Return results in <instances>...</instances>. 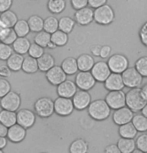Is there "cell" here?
Returning a JSON list of instances; mask_svg holds the SVG:
<instances>
[{
	"mask_svg": "<svg viewBox=\"0 0 147 153\" xmlns=\"http://www.w3.org/2000/svg\"><path fill=\"white\" fill-rule=\"evenodd\" d=\"M111 108L109 107L105 99H97L91 102L88 107V114L92 119L102 121L107 119L110 115Z\"/></svg>",
	"mask_w": 147,
	"mask_h": 153,
	"instance_id": "obj_1",
	"label": "cell"
},
{
	"mask_svg": "<svg viewBox=\"0 0 147 153\" xmlns=\"http://www.w3.org/2000/svg\"><path fill=\"white\" fill-rule=\"evenodd\" d=\"M141 114H143L144 116L147 118V104L144 106V108L142 109V110H141Z\"/></svg>",
	"mask_w": 147,
	"mask_h": 153,
	"instance_id": "obj_56",
	"label": "cell"
},
{
	"mask_svg": "<svg viewBox=\"0 0 147 153\" xmlns=\"http://www.w3.org/2000/svg\"><path fill=\"white\" fill-rule=\"evenodd\" d=\"M41 153H45V152H41Z\"/></svg>",
	"mask_w": 147,
	"mask_h": 153,
	"instance_id": "obj_61",
	"label": "cell"
},
{
	"mask_svg": "<svg viewBox=\"0 0 147 153\" xmlns=\"http://www.w3.org/2000/svg\"><path fill=\"white\" fill-rule=\"evenodd\" d=\"M0 22L3 24L5 28H14L16 23L18 22L17 15L13 11L8 10L0 14Z\"/></svg>",
	"mask_w": 147,
	"mask_h": 153,
	"instance_id": "obj_22",
	"label": "cell"
},
{
	"mask_svg": "<svg viewBox=\"0 0 147 153\" xmlns=\"http://www.w3.org/2000/svg\"><path fill=\"white\" fill-rule=\"evenodd\" d=\"M101 48H102V45L95 44V45H93V46H92V47L90 48V51H91V53L93 54L94 56H100V52H101Z\"/></svg>",
	"mask_w": 147,
	"mask_h": 153,
	"instance_id": "obj_52",
	"label": "cell"
},
{
	"mask_svg": "<svg viewBox=\"0 0 147 153\" xmlns=\"http://www.w3.org/2000/svg\"><path fill=\"white\" fill-rule=\"evenodd\" d=\"M11 91V85L7 79L0 78V98H3Z\"/></svg>",
	"mask_w": 147,
	"mask_h": 153,
	"instance_id": "obj_43",
	"label": "cell"
},
{
	"mask_svg": "<svg viewBox=\"0 0 147 153\" xmlns=\"http://www.w3.org/2000/svg\"><path fill=\"white\" fill-rule=\"evenodd\" d=\"M135 68L143 77H147V56L138 58L135 62Z\"/></svg>",
	"mask_w": 147,
	"mask_h": 153,
	"instance_id": "obj_41",
	"label": "cell"
},
{
	"mask_svg": "<svg viewBox=\"0 0 147 153\" xmlns=\"http://www.w3.org/2000/svg\"><path fill=\"white\" fill-rule=\"evenodd\" d=\"M132 153H145V152H143V151H141V150H139V149H135L133 152Z\"/></svg>",
	"mask_w": 147,
	"mask_h": 153,
	"instance_id": "obj_59",
	"label": "cell"
},
{
	"mask_svg": "<svg viewBox=\"0 0 147 153\" xmlns=\"http://www.w3.org/2000/svg\"><path fill=\"white\" fill-rule=\"evenodd\" d=\"M75 26V20L71 17L64 16L59 19V30L63 31L65 33H70Z\"/></svg>",
	"mask_w": 147,
	"mask_h": 153,
	"instance_id": "obj_36",
	"label": "cell"
},
{
	"mask_svg": "<svg viewBox=\"0 0 147 153\" xmlns=\"http://www.w3.org/2000/svg\"><path fill=\"white\" fill-rule=\"evenodd\" d=\"M7 145V139H6V137H1L0 136V149H3L5 148Z\"/></svg>",
	"mask_w": 147,
	"mask_h": 153,
	"instance_id": "obj_54",
	"label": "cell"
},
{
	"mask_svg": "<svg viewBox=\"0 0 147 153\" xmlns=\"http://www.w3.org/2000/svg\"><path fill=\"white\" fill-rule=\"evenodd\" d=\"M51 41L57 47H62V46L66 45V43L68 42V34L63 32L61 30H57L56 32L51 34Z\"/></svg>",
	"mask_w": 147,
	"mask_h": 153,
	"instance_id": "obj_35",
	"label": "cell"
},
{
	"mask_svg": "<svg viewBox=\"0 0 147 153\" xmlns=\"http://www.w3.org/2000/svg\"><path fill=\"white\" fill-rule=\"evenodd\" d=\"M74 19L80 25H88L94 20V11L90 7L82 8L74 13Z\"/></svg>",
	"mask_w": 147,
	"mask_h": 153,
	"instance_id": "obj_18",
	"label": "cell"
},
{
	"mask_svg": "<svg viewBox=\"0 0 147 153\" xmlns=\"http://www.w3.org/2000/svg\"><path fill=\"white\" fill-rule=\"evenodd\" d=\"M22 70L26 73H35L39 70L38 67V61L37 59L33 58L31 56H25L24 57V61H23V65H22Z\"/></svg>",
	"mask_w": 147,
	"mask_h": 153,
	"instance_id": "obj_29",
	"label": "cell"
},
{
	"mask_svg": "<svg viewBox=\"0 0 147 153\" xmlns=\"http://www.w3.org/2000/svg\"><path fill=\"white\" fill-rule=\"evenodd\" d=\"M74 110L73 101L70 98L58 97L54 101V111L59 116H69Z\"/></svg>",
	"mask_w": 147,
	"mask_h": 153,
	"instance_id": "obj_9",
	"label": "cell"
},
{
	"mask_svg": "<svg viewBox=\"0 0 147 153\" xmlns=\"http://www.w3.org/2000/svg\"><path fill=\"white\" fill-rule=\"evenodd\" d=\"M71 5L76 11L87 7L88 0H71Z\"/></svg>",
	"mask_w": 147,
	"mask_h": 153,
	"instance_id": "obj_46",
	"label": "cell"
},
{
	"mask_svg": "<svg viewBox=\"0 0 147 153\" xmlns=\"http://www.w3.org/2000/svg\"><path fill=\"white\" fill-rule=\"evenodd\" d=\"M115 18L114 10L111 6L105 4L103 6H100L94 10V20L98 24L108 25L111 22H113Z\"/></svg>",
	"mask_w": 147,
	"mask_h": 153,
	"instance_id": "obj_4",
	"label": "cell"
},
{
	"mask_svg": "<svg viewBox=\"0 0 147 153\" xmlns=\"http://www.w3.org/2000/svg\"><path fill=\"white\" fill-rule=\"evenodd\" d=\"M44 53H45L44 52V48L41 47V46H39L38 44H36V43H31L29 51H28L29 56L33 57V58H35V59H38Z\"/></svg>",
	"mask_w": 147,
	"mask_h": 153,
	"instance_id": "obj_42",
	"label": "cell"
},
{
	"mask_svg": "<svg viewBox=\"0 0 147 153\" xmlns=\"http://www.w3.org/2000/svg\"><path fill=\"white\" fill-rule=\"evenodd\" d=\"M133 117H134L133 111L130 110L127 106H125V107H123V108H120V109H117V110H114L113 114H112L113 122L118 126L132 122Z\"/></svg>",
	"mask_w": 147,
	"mask_h": 153,
	"instance_id": "obj_12",
	"label": "cell"
},
{
	"mask_svg": "<svg viewBox=\"0 0 147 153\" xmlns=\"http://www.w3.org/2000/svg\"><path fill=\"white\" fill-rule=\"evenodd\" d=\"M12 6V0H0V13L10 10Z\"/></svg>",
	"mask_w": 147,
	"mask_h": 153,
	"instance_id": "obj_47",
	"label": "cell"
},
{
	"mask_svg": "<svg viewBox=\"0 0 147 153\" xmlns=\"http://www.w3.org/2000/svg\"><path fill=\"white\" fill-rule=\"evenodd\" d=\"M0 153H4V152H3V151H2V150H1V149H0Z\"/></svg>",
	"mask_w": 147,
	"mask_h": 153,
	"instance_id": "obj_60",
	"label": "cell"
},
{
	"mask_svg": "<svg viewBox=\"0 0 147 153\" xmlns=\"http://www.w3.org/2000/svg\"><path fill=\"white\" fill-rule=\"evenodd\" d=\"M146 104L147 101L144 99L141 88L130 89L126 93V106L133 112L141 111Z\"/></svg>",
	"mask_w": 147,
	"mask_h": 153,
	"instance_id": "obj_2",
	"label": "cell"
},
{
	"mask_svg": "<svg viewBox=\"0 0 147 153\" xmlns=\"http://www.w3.org/2000/svg\"><path fill=\"white\" fill-rule=\"evenodd\" d=\"M104 87L105 89L110 92V91H119L122 90L125 87L124 82H123L122 74L118 73H111L110 76L106 79L104 82Z\"/></svg>",
	"mask_w": 147,
	"mask_h": 153,
	"instance_id": "obj_16",
	"label": "cell"
},
{
	"mask_svg": "<svg viewBox=\"0 0 147 153\" xmlns=\"http://www.w3.org/2000/svg\"><path fill=\"white\" fill-rule=\"evenodd\" d=\"M119 135L121 138H128V139H134V137L136 136L137 130L135 128V126L133 125V123H127L124 125L119 126Z\"/></svg>",
	"mask_w": 147,
	"mask_h": 153,
	"instance_id": "obj_28",
	"label": "cell"
},
{
	"mask_svg": "<svg viewBox=\"0 0 147 153\" xmlns=\"http://www.w3.org/2000/svg\"><path fill=\"white\" fill-rule=\"evenodd\" d=\"M88 151V143L84 139H76L69 146V152L70 153H87Z\"/></svg>",
	"mask_w": 147,
	"mask_h": 153,
	"instance_id": "obj_32",
	"label": "cell"
},
{
	"mask_svg": "<svg viewBox=\"0 0 147 153\" xmlns=\"http://www.w3.org/2000/svg\"><path fill=\"white\" fill-rule=\"evenodd\" d=\"M67 78V74L63 71L61 66H54L49 71L46 72V79L50 84L54 86H58L61 83L66 81Z\"/></svg>",
	"mask_w": 147,
	"mask_h": 153,
	"instance_id": "obj_13",
	"label": "cell"
},
{
	"mask_svg": "<svg viewBox=\"0 0 147 153\" xmlns=\"http://www.w3.org/2000/svg\"><path fill=\"white\" fill-rule=\"evenodd\" d=\"M25 136H26V129H25L24 127L20 126L19 124H15V125L8 128L7 138L11 142H13V143L22 142V141L24 140Z\"/></svg>",
	"mask_w": 147,
	"mask_h": 153,
	"instance_id": "obj_19",
	"label": "cell"
},
{
	"mask_svg": "<svg viewBox=\"0 0 147 153\" xmlns=\"http://www.w3.org/2000/svg\"><path fill=\"white\" fill-rule=\"evenodd\" d=\"M30 46H31V43L27 38H25V37H18V38L16 39V41L13 43L12 47H13L14 52L23 55V54L28 53Z\"/></svg>",
	"mask_w": 147,
	"mask_h": 153,
	"instance_id": "obj_23",
	"label": "cell"
},
{
	"mask_svg": "<svg viewBox=\"0 0 147 153\" xmlns=\"http://www.w3.org/2000/svg\"><path fill=\"white\" fill-rule=\"evenodd\" d=\"M77 93V85L75 82L71 80H66L60 85L57 86V94L59 97L63 98H73V96Z\"/></svg>",
	"mask_w": 147,
	"mask_h": 153,
	"instance_id": "obj_17",
	"label": "cell"
},
{
	"mask_svg": "<svg viewBox=\"0 0 147 153\" xmlns=\"http://www.w3.org/2000/svg\"><path fill=\"white\" fill-rule=\"evenodd\" d=\"M104 153H122V152L118 148L117 144H110V145L106 146Z\"/></svg>",
	"mask_w": 147,
	"mask_h": 153,
	"instance_id": "obj_51",
	"label": "cell"
},
{
	"mask_svg": "<svg viewBox=\"0 0 147 153\" xmlns=\"http://www.w3.org/2000/svg\"><path fill=\"white\" fill-rule=\"evenodd\" d=\"M14 30H15V32L18 37H25L30 31L28 21L24 19L18 20V22H17L16 25L14 26Z\"/></svg>",
	"mask_w": 147,
	"mask_h": 153,
	"instance_id": "obj_39",
	"label": "cell"
},
{
	"mask_svg": "<svg viewBox=\"0 0 147 153\" xmlns=\"http://www.w3.org/2000/svg\"><path fill=\"white\" fill-rule=\"evenodd\" d=\"M135 141H136V148L147 153V134H141Z\"/></svg>",
	"mask_w": 147,
	"mask_h": 153,
	"instance_id": "obj_44",
	"label": "cell"
},
{
	"mask_svg": "<svg viewBox=\"0 0 147 153\" xmlns=\"http://www.w3.org/2000/svg\"><path fill=\"white\" fill-rule=\"evenodd\" d=\"M0 122L4 124L6 127H11L17 124V113L9 110H1L0 111Z\"/></svg>",
	"mask_w": 147,
	"mask_h": 153,
	"instance_id": "obj_24",
	"label": "cell"
},
{
	"mask_svg": "<svg viewBox=\"0 0 147 153\" xmlns=\"http://www.w3.org/2000/svg\"><path fill=\"white\" fill-rule=\"evenodd\" d=\"M141 92H142V95H143L144 99L147 101V84H145L142 88H141Z\"/></svg>",
	"mask_w": 147,
	"mask_h": 153,
	"instance_id": "obj_55",
	"label": "cell"
},
{
	"mask_svg": "<svg viewBox=\"0 0 147 153\" xmlns=\"http://www.w3.org/2000/svg\"><path fill=\"white\" fill-rule=\"evenodd\" d=\"M51 42V34L46 32V31H40L34 37V43L38 44L41 47L45 48L47 47L49 43Z\"/></svg>",
	"mask_w": 147,
	"mask_h": 153,
	"instance_id": "obj_37",
	"label": "cell"
},
{
	"mask_svg": "<svg viewBox=\"0 0 147 153\" xmlns=\"http://www.w3.org/2000/svg\"><path fill=\"white\" fill-rule=\"evenodd\" d=\"M37 61H38L39 70L42 72H47L55 66V59L49 53H44L40 58L37 59Z\"/></svg>",
	"mask_w": 147,
	"mask_h": 153,
	"instance_id": "obj_21",
	"label": "cell"
},
{
	"mask_svg": "<svg viewBox=\"0 0 147 153\" xmlns=\"http://www.w3.org/2000/svg\"><path fill=\"white\" fill-rule=\"evenodd\" d=\"M96 83V80L90 71H79L75 77V84L80 90L88 91L93 88Z\"/></svg>",
	"mask_w": 147,
	"mask_h": 153,
	"instance_id": "obj_8",
	"label": "cell"
},
{
	"mask_svg": "<svg viewBox=\"0 0 147 153\" xmlns=\"http://www.w3.org/2000/svg\"><path fill=\"white\" fill-rule=\"evenodd\" d=\"M13 53H14L13 47H11L10 45L5 44V43L0 42V60L7 61Z\"/></svg>",
	"mask_w": 147,
	"mask_h": 153,
	"instance_id": "obj_40",
	"label": "cell"
},
{
	"mask_svg": "<svg viewBox=\"0 0 147 153\" xmlns=\"http://www.w3.org/2000/svg\"><path fill=\"white\" fill-rule=\"evenodd\" d=\"M28 24H29L30 31L32 32H40L44 29V20L38 15H32L28 18Z\"/></svg>",
	"mask_w": 147,
	"mask_h": 153,
	"instance_id": "obj_31",
	"label": "cell"
},
{
	"mask_svg": "<svg viewBox=\"0 0 147 153\" xmlns=\"http://www.w3.org/2000/svg\"><path fill=\"white\" fill-rule=\"evenodd\" d=\"M4 26H3V24H2L1 22H0V35H1V33H2V31L4 30Z\"/></svg>",
	"mask_w": 147,
	"mask_h": 153,
	"instance_id": "obj_58",
	"label": "cell"
},
{
	"mask_svg": "<svg viewBox=\"0 0 147 153\" xmlns=\"http://www.w3.org/2000/svg\"><path fill=\"white\" fill-rule=\"evenodd\" d=\"M117 146L122 153H132L136 149V141L128 138H120L117 142Z\"/></svg>",
	"mask_w": 147,
	"mask_h": 153,
	"instance_id": "obj_27",
	"label": "cell"
},
{
	"mask_svg": "<svg viewBox=\"0 0 147 153\" xmlns=\"http://www.w3.org/2000/svg\"><path fill=\"white\" fill-rule=\"evenodd\" d=\"M108 66L112 73L122 74L125 70L128 69V59L122 54H113L108 59Z\"/></svg>",
	"mask_w": 147,
	"mask_h": 153,
	"instance_id": "obj_6",
	"label": "cell"
},
{
	"mask_svg": "<svg viewBox=\"0 0 147 153\" xmlns=\"http://www.w3.org/2000/svg\"><path fill=\"white\" fill-rule=\"evenodd\" d=\"M132 123L135 126L138 132H145L147 131V118L143 114H136L134 115Z\"/></svg>",
	"mask_w": 147,
	"mask_h": 153,
	"instance_id": "obj_38",
	"label": "cell"
},
{
	"mask_svg": "<svg viewBox=\"0 0 147 153\" xmlns=\"http://www.w3.org/2000/svg\"><path fill=\"white\" fill-rule=\"evenodd\" d=\"M23 61H24V57L21 54L14 52L12 55L9 57V59L7 60V66L9 67L11 71H19L22 69Z\"/></svg>",
	"mask_w": 147,
	"mask_h": 153,
	"instance_id": "obj_26",
	"label": "cell"
},
{
	"mask_svg": "<svg viewBox=\"0 0 147 153\" xmlns=\"http://www.w3.org/2000/svg\"><path fill=\"white\" fill-rule=\"evenodd\" d=\"M105 101L111 109L117 110V109L123 108L126 106V93L122 90L110 91L108 94H106Z\"/></svg>",
	"mask_w": 147,
	"mask_h": 153,
	"instance_id": "obj_7",
	"label": "cell"
},
{
	"mask_svg": "<svg viewBox=\"0 0 147 153\" xmlns=\"http://www.w3.org/2000/svg\"><path fill=\"white\" fill-rule=\"evenodd\" d=\"M11 75V70L7 65L0 66V78H8Z\"/></svg>",
	"mask_w": 147,
	"mask_h": 153,
	"instance_id": "obj_48",
	"label": "cell"
},
{
	"mask_svg": "<svg viewBox=\"0 0 147 153\" xmlns=\"http://www.w3.org/2000/svg\"><path fill=\"white\" fill-rule=\"evenodd\" d=\"M72 101H73L74 108L79 111L88 108L89 105H90L92 102L90 93H89L88 91H84V90L77 91V93L72 98Z\"/></svg>",
	"mask_w": 147,
	"mask_h": 153,
	"instance_id": "obj_14",
	"label": "cell"
},
{
	"mask_svg": "<svg viewBox=\"0 0 147 153\" xmlns=\"http://www.w3.org/2000/svg\"><path fill=\"white\" fill-rule=\"evenodd\" d=\"M65 0H48L47 8L51 13L59 14L65 9Z\"/></svg>",
	"mask_w": 147,
	"mask_h": 153,
	"instance_id": "obj_34",
	"label": "cell"
},
{
	"mask_svg": "<svg viewBox=\"0 0 147 153\" xmlns=\"http://www.w3.org/2000/svg\"><path fill=\"white\" fill-rule=\"evenodd\" d=\"M111 54V47L109 45H103L101 48V52H100V57L103 59L107 58Z\"/></svg>",
	"mask_w": 147,
	"mask_h": 153,
	"instance_id": "obj_49",
	"label": "cell"
},
{
	"mask_svg": "<svg viewBox=\"0 0 147 153\" xmlns=\"http://www.w3.org/2000/svg\"><path fill=\"white\" fill-rule=\"evenodd\" d=\"M18 38L14 28H4L0 35V41L7 45H13V43Z\"/></svg>",
	"mask_w": 147,
	"mask_h": 153,
	"instance_id": "obj_30",
	"label": "cell"
},
{
	"mask_svg": "<svg viewBox=\"0 0 147 153\" xmlns=\"http://www.w3.org/2000/svg\"><path fill=\"white\" fill-rule=\"evenodd\" d=\"M47 47H48L49 49H54V48H56L57 46H56L55 44H54V43H53L52 41H51V42H50V43H49V44H48V46H47Z\"/></svg>",
	"mask_w": 147,
	"mask_h": 153,
	"instance_id": "obj_57",
	"label": "cell"
},
{
	"mask_svg": "<svg viewBox=\"0 0 147 153\" xmlns=\"http://www.w3.org/2000/svg\"><path fill=\"white\" fill-rule=\"evenodd\" d=\"M122 78L125 87L130 89L139 88V86L142 84L143 81V76L136 70L135 67H130L123 72Z\"/></svg>",
	"mask_w": 147,
	"mask_h": 153,
	"instance_id": "obj_5",
	"label": "cell"
},
{
	"mask_svg": "<svg viewBox=\"0 0 147 153\" xmlns=\"http://www.w3.org/2000/svg\"><path fill=\"white\" fill-rule=\"evenodd\" d=\"M36 121V116L29 109H20L17 112V124L26 128H30L34 125Z\"/></svg>",
	"mask_w": 147,
	"mask_h": 153,
	"instance_id": "obj_15",
	"label": "cell"
},
{
	"mask_svg": "<svg viewBox=\"0 0 147 153\" xmlns=\"http://www.w3.org/2000/svg\"><path fill=\"white\" fill-rule=\"evenodd\" d=\"M77 64L80 71H91L95 64V61L90 54H81L77 58Z\"/></svg>",
	"mask_w": 147,
	"mask_h": 153,
	"instance_id": "obj_20",
	"label": "cell"
},
{
	"mask_svg": "<svg viewBox=\"0 0 147 153\" xmlns=\"http://www.w3.org/2000/svg\"><path fill=\"white\" fill-rule=\"evenodd\" d=\"M8 134V127H6L4 124L0 122V136L1 137H6Z\"/></svg>",
	"mask_w": 147,
	"mask_h": 153,
	"instance_id": "obj_53",
	"label": "cell"
},
{
	"mask_svg": "<svg viewBox=\"0 0 147 153\" xmlns=\"http://www.w3.org/2000/svg\"><path fill=\"white\" fill-rule=\"evenodd\" d=\"M106 1H107V0H88V4L90 5L92 8H95V9H96L98 7L105 5Z\"/></svg>",
	"mask_w": 147,
	"mask_h": 153,
	"instance_id": "obj_50",
	"label": "cell"
},
{
	"mask_svg": "<svg viewBox=\"0 0 147 153\" xmlns=\"http://www.w3.org/2000/svg\"><path fill=\"white\" fill-rule=\"evenodd\" d=\"M139 38L141 43L147 47V22H145L144 24L141 26L139 30Z\"/></svg>",
	"mask_w": 147,
	"mask_h": 153,
	"instance_id": "obj_45",
	"label": "cell"
},
{
	"mask_svg": "<svg viewBox=\"0 0 147 153\" xmlns=\"http://www.w3.org/2000/svg\"><path fill=\"white\" fill-rule=\"evenodd\" d=\"M21 104V97L18 93L14 91H10L7 95H5L0 100V105L4 110H9L15 112L18 110Z\"/></svg>",
	"mask_w": 147,
	"mask_h": 153,
	"instance_id": "obj_10",
	"label": "cell"
},
{
	"mask_svg": "<svg viewBox=\"0 0 147 153\" xmlns=\"http://www.w3.org/2000/svg\"><path fill=\"white\" fill-rule=\"evenodd\" d=\"M61 67L63 71L67 75H74L78 72V64H77V59L74 57H67L62 61Z\"/></svg>",
	"mask_w": 147,
	"mask_h": 153,
	"instance_id": "obj_25",
	"label": "cell"
},
{
	"mask_svg": "<svg viewBox=\"0 0 147 153\" xmlns=\"http://www.w3.org/2000/svg\"><path fill=\"white\" fill-rule=\"evenodd\" d=\"M95 80L98 82H105L106 79L110 76V74L112 73L110 68L108 66L107 62L104 61H98L95 62V64L92 68V70L90 71Z\"/></svg>",
	"mask_w": 147,
	"mask_h": 153,
	"instance_id": "obj_11",
	"label": "cell"
},
{
	"mask_svg": "<svg viewBox=\"0 0 147 153\" xmlns=\"http://www.w3.org/2000/svg\"><path fill=\"white\" fill-rule=\"evenodd\" d=\"M34 110L41 118H48L54 112V101L49 97H41L36 100L34 104Z\"/></svg>",
	"mask_w": 147,
	"mask_h": 153,
	"instance_id": "obj_3",
	"label": "cell"
},
{
	"mask_svg": "<svg viewBox=\"0 0 147 153\" xmlns=\"http://www.w3.org/2000/svg\"><path fill=\"white\" fill-rule=\"evenodd\" d=\"M46 32L53 34L59 30V20L54 16H49L46 19H44V29Z\"/></svg>",
	"mask_w": 147,
	"mask_h": 153,
	"instance_id": "obj_33",
	"label": "cell"
}]
</instances>
